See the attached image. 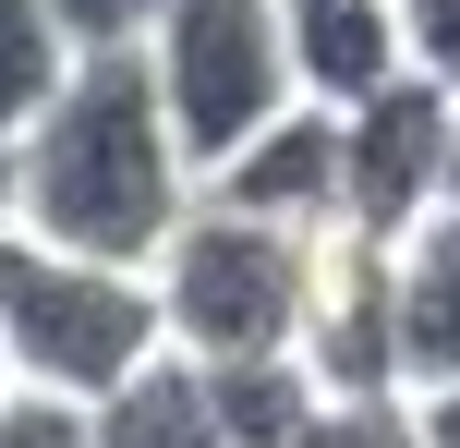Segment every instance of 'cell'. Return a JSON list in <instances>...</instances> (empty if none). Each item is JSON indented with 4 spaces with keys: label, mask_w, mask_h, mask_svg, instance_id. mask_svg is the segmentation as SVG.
Here are the masks:
<instances>
[{
    "label": "cell",
    "mask_w": 460,
    "mask_h": 448,
    "mask_svg": "<svg viewBox=\"0 0 460 448\" xmlns=\"http://www.w3.org/2000/svg\"><path fill=\"white\" fill-rule=\"evenodd\" d=\"M194 194H207V170H194L146 48H85L73 85L37 110V134L13 145V231L73 242V255L158 267Z\"/></svg>",
    "instance_id": "cell-1"
},
{
    "label": "cell",
    "mask_w": 460,
    "mask_h": 448,
    "mask_svg": "<svg viewBox=\"0 0 460 448\" xmlns=\"http://www.w3.org/2000/svg\"><path fill=\"white\" fill-rule=\"evenodd\" d=\"M0 339H13V376H24V388L110 400L121 376H146V364L170 352L158 267H121V255H73V242L0 231Z\"/></svg>",
    "instance_id": "cell-2"
},
{
    "label": "cell",
    "mask_w": 460,
    "mask_h": 448,
    "mask_svg": "<svg viewBox=\"0 0 460 448\" xmlns=\"http://www.w3.org/2000/svg\"><path fill=\"white\" fill-rule=\"evenodd\" d=\"M303 291H315V231L194 194L182 231L158 242V315L170 352L194 364H243V352H303Z\"/></svg>",
    "instance_id": "cell-3"
},
{
    "label": "cell",
    "mask_w": 460,
    "mask_h": 448,
    "mask_svg": "<svg viewBox=\"0 0 460 448\" xmlns=\"http://www.w3.org/2000/svg\"><path fill=\"white\" fill-rule=\"evenodd\" d=\"M146 61H158V97H170V121H182L194 170H218L254 121H279L303 97L279 0H158Z\"/></svg>",
    "instance_id": "cell-4"
},
{
    "label": "cell",
    "mask_w": 460,
    "mask_h": 448,
    "mask_svg": "<svg viewBox=\"0 0 460 448\" xmlns=\"http://www.w3.org/2000/svg\"><path fill=\"white\" fill-rule=\"evenodd\" d=\"M448 134H460V85H437L424 61L376 85L364 110H340V218L376 242H412L448 206Z\"/></svg>",
    "instance_id": "cell-5"
},
{
    "label": "cell",
    "mask_w": 460,
    "mask_h": 448,
    "mask_svg": "<svg viewBox=\"0 0 460 448\" xmlns=\"http://www.w3.org/2000/svg\"><path fill=\"white\" fill-rule=\"evenodd\" d=\"M303 364L327 376V400L351 388H412L400 364V242L376 231H315V291H303Z\"/></svg>",
    "instance_id": "cell-6"
},
{
    "label": "cell",
    "mask_w": 460,
    "mask_h": 448,
    "mask_svg": "<svg viewBox=\"0 0 460 448\" xmlns=\"http://www.w3.org/2000/svg\"><path fill=\"white\" fill-rule=\"evenodd\" d=\"M207 194L279 218V231H340V110H327V97H291L279 121H254L207 170Z\"/></svg>",
    "instance_id": "cell-7"
},
{
    "label": "cell",
    "mask_w": 460,
    "mask_h": 448,
    "mask_svg": "<svg viewBox=\"0 0 460 448\" xmlns=\"http://www.w3.org/2000/svg\"><path fill=\"white\" fill-rule=\"evenodd\" d=\"M279 24H291L303 97H327V110H364L376 85L412 73V13L400 0H279Z\"/></svg>",
    "instance_id": "cell-8"
},
{
    "label": "cell",
    "mask_w": 460,
    "mask_h": 448,
    "mask_svg": "<svg viewBox=\"0 0 460 448\" xmlns=\"http://www.w3.org/2000/svg\"><path fill=\"white\" fill-rule=\"evenodd\" d=\"M400 364H412V388L460 376V206H437L400 242Z\"/></svg>",
    "instance_id": "cell-9"
},
{
    "label": "cell",
    "mask_w": 460,
    "mask_h": 448,
    "mask_svg": "<svg viewBox=\"0 0 460 448\" xmlns=\"http://www.w3.org/2000/svg\"><path fill=\"white\" fill-rule=\"evenodd\" d=\"M85 412H97V448H230L194 352H158L146 376H121L110 400H85Z\"/></svg>",
    "instance_id": "cell-10"
},
{
    "label": "cell",
    "mask_w": 460,
    "mask_h": 448,
    "mask_svg": "<svg viewBox=\"0 0 460 448\" xmlns=\"http://www.w3.org/2000/svg\"><path fill=\"white\" fill-rule=\"evenodd\" d=\"M207 400L230 448H303V425L327 412V376L303 352H243V364H207Z\"/></svg>",
    "instance_id": "cell-11"
},
{
    "label": "cell",
    "mask_w": 460,
    "mask_h": 448,
    "mask_svg": "<svg viewBox=\"0 0 460 448\" xmlns=\"http://www.w3.org/2000/svg\"><path fill=\"white\" fill-rule=\"evenodd\" d=\"M73 24L49 13V0H0V158H13L24 134H37V110L73 85Z\"/></svg>",
    "instance_id": "cell-12"
},
{
    "label": "cell",
    "mask_w": 460,
    "mask_h": 448,
    "mask_svg": "<svg viewBox=\"0 0 460 448\" xmlns=\"http://www.w3.org/2000/svg\"><path fill=\"white\" fill-rule=\"evenodd\" d=\"M303 448H437V436H424L412 388H351V400H327L315 425H303Z\"/></svg>",
    "instance_id": "cell-13"
},
{
    "label": "cell",
    "mask_w": 460,
    "mask_h": 448,
    "mask_svg": "<svg viewBox=\"0 0 460 448\" xmlns=\"http://www.w3.org/2000/svg\"><path fill=\"white\" fill-rule=\"evenodd\" d=\"M0 448H97V412L61 388H13L0 400Z\"/></svg>",
    "instance_id": "cell-14"
},
{
    "label": "cell",
    "mask_w": 460,
    "mask_h": 448,
    "mask_svg": "<svg viewBox=\"0 0 460 448\" xmlns=\"http://www.w3.org/2000/svg\"><path fill=\"white\" fill-rule=\"evenodd\" d=\"M49 13L73 24V48H146V24H158V0H49Z\"/></svg>",
    "instance_id": "cell-15"
},
{
    "label": "cell",
    "mask_w": 460,
    "mask_h": 448,
    "mask_svg": "<svg viewBox=\"0 0 460 448\" xmlns=\"http://www.w3.org/2000/svg\"><path fill=\"white\" fill-rule=\"evenodd\" d=\"M400 13H412V61L437 85H460V0H400Z\"/></svg>",
    "instance_id": "cell-16"
},
{
    "label": "cell",
    "mask_w": 460,
    "mask_h": 448,
    "mask_svg": "<svg viewBox=\"0 0 460 448\" xmlns=\"http://www.w3.org/2000/svg\"><path fill=\"white\" fill-rule=\"evenodd\" d=\"M412 400H424V436L460 448V376H448V388H412Z\"/></svg>",
    "instance_id": "cell-17"
},
{
    "label": "cell",
    "mask_w": 460,
    "mask_h": 448,
    "mask_svg": "<svg viewBox=\"0 0 460 448\" xmlns=\"http://www.w3.org/2000/svg\"><path fill=\"white\" fill-rule=\"evenodd\" d=\"M0 231H13V158H0Z\"/></svg>",
    "instance_id": "cell-18"
},
{
    "label": "cell",
    "mask_w": 460,
    "mask_h": 448,
    "mask_svg": "<svg viewBox=\"0 0 460 448\" xmlns=\"http://www.w3.org/2000/svg\"><path fill=\"white\" fill-rule=\"evenodd\" d=\"M13 388H24V376H13V339H0V400H13Z\"/></svg>",
    "instance_id": "cell-19"
},
{
    "label": "cell",
    "mask_w": 460,
    "mask_h": 448,
    "mask_svg": "<svg viewBox=\"0 0 460 448\" xmlns=\"http://www.w3.org/2000/svg\"><path fill=\"white\" fill-rule=\"evenodd\" d=\"M448 206H460V134H448Z\"/></svg>",
    "instance_id": "cell-20"
}]
</instances>
